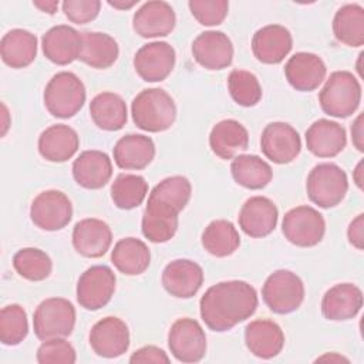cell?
<instances>
[{
    "label": "cell",
    "mask_w": 364,
    "mask_h": 364,
    "mask_svg": "<svg viewBox=\"0 0 364 364\" xmlns=\"http://www.w3.org/2000/svg\"><path fill=\"white\" fill-rule=\"evenodd\" d=\"M257 304L253 286L243 280H228L205 291L199 301V311L208 328L222 333L253 316Z\"/></svg>",
    "instance_id": "1"
},
{
    "label": "cell",
    "mask_w": 364,
    "mask_h": 364,
    "mask_svg": "<svg viewBox=\"0 0 364 364\" xmlns=\"http://www.w3.org/2000/svg\"><path fill=\"white\" fill-rule=\"evenodd\" d=\"M73 176L85 189H100L112 176V162L102 151H84L73 162Z\"/></svg>",
    "instance_id": "27"
},
{
    "label": "cell",
    "mask_w": 364,
    "mask_h": 364,
    "mask_svg": "<svg viewBox=\"0 0 364 364\" xmlns=\"http://www.w3.org/2000/svg\"><path fill=\"white\" fill-rule=\"evenodd\" d=\"M176 53L166 41L144 44L134 55V68L146 82L164 81L173 70Z\"/></svg>",
    "instance_id": "13"
},
{
    "label": "cell",
    "mask_w": 364,
    "mask_h": 364,
    "mask_svg": "<svg viewBox=\"0 0 364 364\" xmlns=\"http://www.w3.org/2000/svg\"><path fill=\"white\" fill-rule=\"evenodd\" d=\"M108 4L111 6V7H114V9H118V10H127V9H131V7H134L135 4H138V0H134V1H108Z\"/></svg>",
    "instance_id": "51"
},
{
    "label": "cell",
    "mask_w": 364,
    "mask_h": 364,
    "mask_svg": "<svg viewBox=\"0 0 364 364\" xmlns=\"http://www.w3.org/2000/svg\"><path fill=\"white\" fill-rule=\"evenodd\" d=\"M171 360L168 357V354L156 347V346H145L138 348L136 351L132 353V355L129 357V363H156V364H168Z\"/></svg>",
    "instance_id": "46"
},
{
    "label": "cell",
    "mask_w": 364,
    "mask_h": 364,
    "mask_svg": "<svg viewBox=\"0 0 364 364\" xmlns=\"http://www.w3.org/2000/svg\"><path fill=\"white\" fill-rule=\"evenodd\" d=\"M85 87L82 81L70 71H60L47 82L43 94L47 111L55 118L74 117L85 102Z\"/></svg>",
    "instance_id": "4"
},
{
    "label": "cell",
    "mask_w": 364,
    "mask_h": 364,
    "mask_svg": "<svg viewBox=\"0 0 364 364\" xmlns=\"http://www.w3.org/2000/svg\"><path fill=\"white\" fill-rule=\"evenodd\" d=\"M30 218L41 230L55 232L64 229L73 218V205L68 196L57 189L38 193L30 206Z\"/></svg>",
    "instance_id": "10"
},
{
    "label": "cell",
    "mask_w": 364,
    "mask_h": 364,
    "mask_svg": "<svg viewBox=\"0 0 364 364\" xmlns=\"http://www.w3.org/2000/svg\"><path fill=\"white\" fill-rule=\"evenodd\" d=\"M321 109L336 118L353 115L361 102V85L350 71H334L318 92Z\"/></svg>",
    "instance_id": "3"
},
{
    "label": "cell",
    "mask_w": 364,
    "mask_h": 364,
    "mask_svg": "<svg viewBox=\"0 0 364 364\" xmlns=\"http://www.w3.org/2000/svg\"><path fill=\"white\" fill-rule=\"evenodd\" d=\"M115 283V273L108 266H91L84 273H81L77 282V301L85 310H100L112 299Z\"/></svg>",
    "instance_id": "9"
},
{
    "label": "cell",
    "mask_w": 364,
    "mask_h": 364,
    "mask_svg": "<svg viewBox=\"0 0 364 364\" xmlns=\"http://www.w3.org/2000/svg\"><path fill=\"white\" fill-rule=\"evenodd\" d=\"M119 55V47L114 37L107 33L87 31L81 37L80 57L84 64L91 68L105 70L114 65Z\"/></svg>",
    "instance_id": "32"
},
{
    "label": "cell",
    "mask_w": 364,
    "mask_h": 364,
    "mask_svg": "<svg viewBox=\"0 0 364 364\" xmlns=\"http://www.w3.org/2000/svg\"><path fill=\"white\" fill-rule=\"evenodd\" d=\"M192 195V185L188 178L182 175H173L162 179L149 193V198L165 200L173 205L179 212L185 209Z\"/></svg>",
    "instance_id": "42"
},
{
    "label": "cell",
    "mask_w": 364,
    "mask_h": 364,
    "mask_svg": "<svg viewBox=\"0 0 364 364\" xmlns=\"http://www.w3.org/2000/svg\"><path fill=\"white\" fill-rule=\"evenodd\" d=\"M176 16L172 6L162 0L144 3L132 17L134 31L144 38L165 37L175 28Z\"/></svg>",
    "instance_id": "16"
},
{
    "label": "cell",
    "mask_w": 364,
    "mask_h": 364,
    "mask_svg": "<svg viewBox=\"0 0 364 364\" xmlns=\"http://www.w3.org/2000/svg\"><path fill=\"white\" fill-rule=\"evenodd\" d=\"M148 182L135 173H119L111 185V199L119 209L138 208L146 198Z\"/></svg>",
    "instance_id": "38"
},
{
    "label": "cell",
    "mask_w": 364,
    "mask_h": 364,
    "mask_svg": "<svg viewBox=\"0 0 364 364\" xmlns=\"http://www.w3.org/2000/svg\"><path fill=\"white\" fill-rule=\"evenodd\" d=\"M333 34L348 47H361L364 44V9L355 3L340 7L333 18Z\"/></svg>",
    "instance_id": "36"
},
{
    "label": "cell",
    "mask_w": 364,
    "mask_h": 364,
    "mask_svg": "<svg viewBox=\"0 0 364 364\" xmlns=\"http://www.w3.org/2000/svg\"><path fill=\"white\" fill-rule=\"evenodd\" d=\"M326 74L327 67L324 61L314 53H296L284 65V75L289 84L294 90L303 92L318 88V85L324 81Z\"/></svg>",
    "instance_id": "20"
},
{
    "label": "cell",
    "mask_w": 364,
    "mask_h": 364,
    "mask_svg": "<svg viewBox=\"0 0 364 364\" xmlns=\"http://www.w3.org/2000/svg\"><path fill=\"white\" fill-rule=\"evenodd\" d=\"M282 232L294 246L313 247L324 237L326 220L317 209L309 205H300L286 212L282 222Z\"/></svg>",
    "instance_id": "8"
},
{
    "label": "cell",
    "mask_w": 364,
    "mask_h": 364,
    "mask_svg": "<svg viewBox=\"0 0 364 364\" xmlns=\"http://www.w3.org/2000/svg\"><path fill=\"white\" fill-rule=\"evenodd\" d=\"M351 138L354 146L363 152L364 151V136H363V114H358L355 121L351 125Z\"/></svg>",
    "instance_id": "48"
},
{
    "label": "cell",
    "mask_w": 364,
    "mask_h": 364,
    "mask_svg": "<svg viewBox=\"0 0 364 364\" xmlns=\"http://www.w3.org/2000/svg\"><path fill=\"white\" fill-rule=\"evenodd\" d=\"M179 210L161 199L149 198L142 215V235L152 243L171 240L178 230Z\"/></svg>",
    "instance_id": "15"
},
{
    "label": "cell",
    "mask_w": 364,
    "mask_h": 364,
    "mask_svg": "<svg viewBox=\"0 0 364 364\" xmlns=\"http://www.w3.org/2000/svg\"><path fill=\"white\" fill-rule=\"evenodd\" d=\"M65 17L75 24L92 21L101 9L100 0H65L61 4Z\"/></svg>",
    "instance_id": "45"
},
{
    "label": "cell",
    "mask_w": 364,
    "mask_h": 364,
    "mask_svg": "<svg viewBox=\"0 0 364 364\" xmlns=\"http://www.w3.org/2000/svg\"><path fill=\"white\" fill-rule=\"evenodd\" d=\"M347 237L350 245H353L355 249L363 250L364 247V215H357L348 225L347 229Z\"/></svg>",
    "instance_id": "47"
},
{
    "label": "cell",
    "mask_w": 364,
    "mask_h": 364,
    "mask_svg": "<svg viewBox=\"0 0 364 364\" xmlns=\"http://www.w3.org/2000/svg\"><path fill=\"white\" fill-rule=\"evenodd\" d=\"M90 346L97 355L104 358H117L122 355L129 347L128 326L114 316L98 320L91 327Z\"/></svg>",
    "instance_id": "14"
},
{
    "label": "cell",
    "mask_w": 364,
    "mask_h": 364,
    "mask_svg": "<svg viewBox=\"0 0 364 364\" xmlns=\"http://www.w3.org/2000/svg\"><path fill=\"white\" fill-rule=\"evenodd\" d=\"M195 61L206 70H223L232 64L233 44L223 31L200 33L192 43Z\"/></svg>",
    "instance_id": "17"
},
{
    "label": "cell",
    "mask_w": 364,
    "mask_h": 364,
    "mask_svg": "<svg viewBox=\"0 0 364 364\" xmlns=\"http://www.w3.org/2000/svg\"><path fill=\"white\" fill-rule=\"evenodd\" d=\"M347 145V134L336 121L320 118L306 131V146L318 158L337 156Z\"/></svg>",
    "instance_id": "24"
},
{
    "label": "cell",
    "mask_w": 364,
    "mask_h": 364,
    "mask_svg": "<svg viewBox=\"0 0 364 364\" xmlns=\"http://www.w3.org/2000/svg\"><path fill=\"white\" fill-rule=\"evenodd\" d=\"M80 148L77 131L65 124L46 128L38 136V152L50 162H65L71 159Z\"/></svg>",
    "instance_id": "28"
},
{
    "label": "cell",
    "mask_w": 364,
    "mask_h": 364,
    "mask_svg": "<svg viewBox=\"0 0 364 364\" xmlns=\"http://www.w3.org/2000/svg\"><path fill=\"white\" fill-rule=\"evenodd\" d=\"M1 108H3V117H4V124H3V129H1V135H4L7 132V128H9V111H7V107L4 104H1Z\"/></svg>",
    "instance_id": "52"
},
{
    "label": "cell",
    "mask_w": 364,
    "mask_h": 364,
    "mask_svg": "<svg viewBox=\"0 0 364 364\" xmlns=\"http://www.w3.org/2000/svg\"><path fill=\"white\" fill-rule=\"evenodd\" d=\"M13 267L23 279L30 282H41L51 274L53 262L41 249L23 247L13 256Z\"/></svg>",
    "instance_id": "39"
},
{
    "label": "cell",
    "mask_w": 364,
    "mask_h": 364,
    "mask_svg": "<svg viewBox=\"0 0 364 364\" xmlns=\"http://www.w3.org/2000/svg\"><path fill=\"white\" fill-rule=\"evenodd\" d=\"M111 243L112 232L104 220L87 218L74 225L73 246L81 256L91 259L101 257L109 250Z\"/></svg>",
    "instance_id": "21"
},
{
    "label": "cell",
    "mask_w": 364,
    "mask_h": 364,
    "mask_svg": "<svg viewBox=\"0 0 364 364\" xmlns=\"http://www.w3.org/2000/svg\"><path fill=\"white\" fill-rule=\"evenodd\" d=\"M228 90L232 100L240 107H255L262 100V87L257 77L246 70H233L228 77Z\"/></svg>",
    "instance_id": "40"
},
{
    "label": "cell",
    "mask_w": 364,
    "mask_h": 364,
    "mask_svg": "<svg viewBox=\"0 0 364 364\" xmlns=\"http://www.w3.org/2000/svg\"><path fill=\"white\" fill-rule=\"evenodd\" d=\"M363 307V291L353 283L330 287L321 299V313L327 320L344 321L355 317Z\"/></svg>",
    "instance_id": "25"
},
{
    "label": "cell",
    "mask_w": 364,
    "mask_h": 364,
    "mask_svg": "<svg viewBox=\"0 0 364 364\" xmlns=\"http://www.w3.org/2000/svg\"><path fill=\"white\" fill-rule=\"evenodd\" d=\"M353 179L355 182V185L363 189V161H360L355 166V169L353 171Z\"/></svg>",
    "instance_id": "50"
},
{
    "label": "cell",
    "mask_w": 364,
    "mask_h": 364,
    "mask_svg": "<svg viewBox=\"0 0 364 364\" xmlns=\"http://www.w3.org/2000/svg\"><path fill=\"white\" fill-rule=\"evenodd\" d=\"M90 114L94 124L104 131H118L128 119L127 104L115 92H100L90 102Z\"/></svg>",
    "instance_id": "34"
},
{
    "label": "cell",
    "mask_w": 364,
    "mask_h": 364,
    "mask_svg": "<svg viewBox=\"0 0 364 364\" xmlns=\"http://www.w3.org/2000/svg\"><path fill=\"white\" fill-rule=\"evenodd\" d=\"M290 31L280 24H267L259 28L252 38V51L263 64H279L291 51Z\"/></svg>",
    "instance_id": "22"
},
{
    "label": "cell",
    "mask_w": 364,
    "mask_h": 364,
    "mask_svg": "<svg viewBox=\"0 0 364 364\" xmlns=\"http://www.w3.org/2000/svg\"><path fill=\"white\" fill-rule=\"evenodd\" d=\"M82 33L67 24H58L41 37V48L47 60L57 65H67L80 57Z\"/></svg>",
    "instance_id": "23"
},
{
    "label": "cell",
    "mask_w": 364,
    "mask_h": 364,
    "mask_svg": "<svg viewBox=\"0 0 364 364\" xmlns=\"http://www.w3.org/2000/svg\"><path fill=\"white\" fill-rule=\"evenodd\" d=\"M245 343L247 350L263 360L279 355L284 346V333L272 320L259 318L245 327Z\"/></svg>",
    "instance_id": "26"
},
{
    "label": "cell",
    "mask_w": 364,
    "mask_h": 364,
    "mask_svg": "<svg viewBox=\"0 0 364 364\" xmlns=\"http://www.w3.org/2000/svg\"><path fill=\"white\" fill-rule=\"evenodd\" d=\"M36 358L40 364H74L77 361V353L67 340L50 338L41 343Z\"/></svg>",
    "instance_id": "43"
},
{
    "label": "cell",
    "mask_w": 364,
    "mask_h": 364,
    "mask_svg": "<svg viewBox=\"0 0 364 364\" xmlns=\"http://www.w3.org/2000/svg\"><path fill=\"white\" fill-rule=\"evenodd\" d=\"M203 249L216 257H226L240 246V236L235 225L226 219L210 222L202 233Z\"/></svg>",
    "instance_id": "37"
},
{
    "label": "cell",
    "mask_w": 364,
    "mask_h": 364,
    "mask_svg": "<svg viewBox=\"0 0 364 364\" xmlns=\"http://www.w3.org/2000/svg\"><path fill=\"white\" fill-rule=\"evenodd\" d=\"M263 155L279 165L290 164L301 151L299 132L287 122H270L264 127L260 136Z\"/></svg>",
    "instance_id": "12"
},
{
    "label": "cell",
    "mask_w": 364,
    "mask_h": 364,
    "mask_svg": "<svg viewBox=\"0 0 364 364\" xmlns=\"http://www.w3.org/2000/svg\"><path fill=\"white\" fill-rule=\"evenodd\" d=\"M247 129L236 119H222L209 134V146L220 159H232L237 152L247 149Z\"/></svg>",
    "instance_id": "30"
},
{
    "label": "cell",
    "mask_w": 364,
    "mask_h": 364,
    "mask_svg": "<svg viewBox=\"0 0 364 364\" xmlns=\"http://www.w3.org/2000/svg\"><path fill=\"white\" fill-rule=\"evenodd\" d=\"M0 55L6 65L24 68L37 57V37L28 30L13 28L0 41Z\"/></svg>",
    "instance_id": "31"
},
{
    "label": "cell",
    "mask_w": 364,
    "mask_h": 364,
    "mask_svg": "<svg viewBox=\"0 0 364 364\" xmlns=\"http://www.w3.org/2000/svg\"><path fill=\"white\" fill-rule=\"evenodd\" d=\"M75 326V307L63 297H48L43 300L33 314L34 334L40 340L65 338Z\"/></svg>",
    "instance_id": "6"
},
{
    "label": "cell",
    "mask_w": 364,
    "mask_h": 364,
    "mask_svg": "<svg viewBox=\"0 0 364 364\" xmlns=\"http://www.w3.org/2000/svg\"><path fill=\"white\" fill-rule=\"evenodd\" d=\"M321 360H330V361H333V360H336V361H348L347 358L340 357V355H334V354H326V355H323V357L317 358V361H321Z\"/></svg>",
    "instance_id": "53"
},
{
    "label": "cell",
    "mask_w": 364,
    "mask_h": 364,
    "mask_svg": "<svg viewBox=\"0 0 364 364\" xmlns=\"http://www.w3.org/2000/svg\"><path fill=\"white\" fill-rule=\"evenodd\" d=\"M131 114L134 124L146 132L169 129L176 119L173 98L162 88L142 90L132 100Z\"/></svg>",
    "instance_id": "2"
},
{
    "label": "cell",
    "mask_w": 364,
    "mask_h": 364,
    "mask_svg": "<svg viewBox=\"0 0 364 364\" xmlns=\"http://www.w3.org/2000/svg\"><path fill=\"white\" fill-rule=\"evenodd\" d=\"M279 210L266 196H252L240 208L239 226L250 237L269 236L277 225Z\"/></svg>",
    "instance_id": "19"
},
{
    "label": "cell",
    "mask_w": 364,
    "mask_h": 364,
    "mask_svg": "<svg viewBox=\"0 0 364 364\" xmlns=\"http://www.w3.org/2000/svg\"><path fill=\"white\" fill-rule=\"evenodd\" d=\"M114 161L121 169L139 171L155 158L154 141L141 134H128L119 138L112 149Z\"/></svg>",
    "instance_id": "29"
},
{
    "label": "cell",
    "mask_w": 364,
    "mask_h": 364,
    "mask_svg": "<svg viewBox=\"0 0 364 364\" xmlns=\"http://www.w3.org/2000/svg\"><path fill=\"white\" fill-rule=\"evenodd\" d=\"M262 297L273 313L289 314L301 306L304 300V284L296 273L280 269L264 280Z\"/></svg>",
    "instance_id": "7"
},
{
    "label": "cell",
    "mask_w": 364,
    "mask_h": 364,
    "mask_svg": "<svg viewBox=\"0 0 364 364\" xmlns=\"http://www.w3.org/2000/svg\"><path fill=\"white\" fill-rule=\"evenodd\" d=\"M168 347L178 361L198 363L206 354V334L196 320L178 318L169 328Z\"/></svg>",
    "instance_id": "11"
},
{
    "label": "cell",
    "mask_w": 364,
    "mask_h": 364,
    "mask_svg": "<svg viewBox=\"0 0 364 364\" xmlns=\"http://www.w3.org/2000/svg\"><path fill=\"white\" fill-rule=\"evenodd\" d=\"M203 283L202 267L189 259L169 262L162 270V286L173 297L191 299Z\"/></svg>",
    "instance_id": "18"
},
{
    "label": "cell",
    "mask_w": 364,
    "mask_h": 364,
    "mask_svg": "<svg viewBox=\"0 0 364 364\" xmlns=\"http://www.w3.org/2000/svg\"><path fill=\"white\" fill-rule=\"evenodd\" d=\"M34 7L40 9L43 13L54 14L58 9V1H33Z\"/></svg>",
    "instance_id": "49"
},
{
    "label": "cell",
    "mask_w": 364,
    "mask_h": 364,
    "mask_svg": "<svg viewBox=\"0 0 364 364\" xmlns=\"http://www.w3.org/2000/svg\"><path fill=\"white\" fill-rule=\"evenodd\" d=\"M28 334L27 313L20 304H9L0 311V341L4 346H17Z\"/></svg>",
    "instance_id": "41"
},
{
    "label": "cell",
    "mask_w": 364,
    "mask_h": 364,
    "mask_svg": "<svg viewBox=\"0 0 364 364\" xmlns=\"http://www.w3.org/2000/svg\"><path fill=\"white\" fill-rule=\"evenodd\" d=\"M230 172L235 182L247 189H262L273 178L272 166L260 156L250 154L235 156L230 164Z\"/></svg>",
    "instance_id": "35"
},
{
    "label": "cell",
    "mask_w": 364,
    "mask_h": 364,
    "mask_svg": "<svg viewBox=\"0 0 364 364\" xmlns=\"http://www.w3.org/2000/svg\"><path fill=\"white\" fill-rule=\"evenodd\" d=\"M309 199L323 209L341 203L348 191L347 173L333 162L316 165L306 181Z\"/></svg>",
    "instance_id": "5"
},
{
    "label": "cell",
    "mask_w": 364,
    "mask_h": 364,
    "mask_svg": "<svg viewBox=\"0 0 364 364\" xmlns=\"http://www.w3.org/2000/svg\"><path fill=\"white\" fill-rule=\"evenodd\" d=\"M111 262L118 272L127 276H138L149 267L151 252L141 239L124 237L115 243Z\"/></svg>",
    "instance_id": "33"
},
{
    "label": "cell",
    "mask_w": 364,
    "mask_h": 364,
    "mask_svg": "<svg viewBox=\"0 0 364 364\" xmlns=\"http://www.w3.org/2000/svg\"><path fill=\"white\" fill-rule=\"evenodd\" d=\"M188 7L199 24L209 27L222 24L229 11L226 0H191Z\"/></svg>",
    "instance_id": "44"
}]
</instances>
